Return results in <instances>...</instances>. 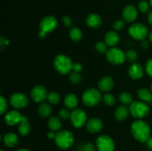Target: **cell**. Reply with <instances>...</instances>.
I'll list each match as a JSON object with an SVG mask.
<instances>
[{
	"label": "cell",
	"instance_id": "obj_1",
	"mask_svg": "<svg viewBox=\"0 0 152 151\" xmlns=\"http://www.w3.org/2000/svg\"><path fill=\"white\" fill-rule=\"evenodd\" d=\"M131 131L135 139L140 142H147L151 138L150 126L142 119H137L132 123Z\"/></svg>",
	"mask_w": 152,
	"mask_h": 151
},
{
	"label": "cell",
	"instance_id": "obj_2",
	"mask_svg": "<svg viewBox=\"0 0 152 151\" xmlns=\"http://www.w3.org/2000/svg\"><path fill=\"white\" fill-rule=\"evenodd\" d=\"M72 60L68 56L64 54H59L53 59V67L59 73L62 75L69 74L72 71Z\"/></svg>",
	"mask_w": 152,
	"mask_h": 151
},
{
	"label": "cell",
	"instance_id": "obj_3",
	"mask_svg": "<svg viewBox=\"0 0 152 151\" xmlns=\"http://www.w3.org/2000/svg\"><path fill=\"white\" fill-rule=\"evenodd\" d=\"M102 99L100 91L94 87L88 88L82 95V101L86 107H93L99 105Z\"/></svg>",
	"mask_w": 152,
	"mask_h": 151
},
{
	"label": "cell",
	"instance_id": "obj_4",
	"mask_svg": "<svg viewBox=\"0 0 152 151\" xmlns=\"http://www.w3.org/2000/svg\"><path fill=\"white\" fill-rule=\"evenodd\" d=\"M74 137L71 131L67 130H59L56 133L55 143L56 146L62 150H68L74 144Z\"/></svg>",
	"mask_w": 152,
	"mask_h": 151
},
{
	"label": "cell",
	"instance_id": "obj_5",
	"mask_svg": "<svg viewBox=\"0 0 152 151\" xmlns=\"http://www.w3.org/2000/svg\"><path fill=\"white\" fill-rule=\"evenodd\" d=\"M130 113L137 119H142L149 113V107L145 102L142 101H134L129 106Z\"/></svg>",
	"mask_w": 152,
	"mask_h": 151
},
{
	"label": "cell",
	"instance_id": "obj_6",
	"mask_svg": "<svg viewBox=\"0 0 152 151\" xmlns=\"http://www.w3.org/2000/svg\"><path fill=\"white\" fill-rule=\"evenodd\" d=\"M128 32L132 38L137 41H144L148 36V30L147 27L144 24L139 23V22L132 24L129 27Z\"/></svg>",
	"mask_w": 152,
	"mask_h": 151
},
{
	"label": "cell",
	"instance_id": "obj_7",
	"mask_svg": "<svg viewBox=\"0 0 152 151\" xmlns=\"http://www.w3.org/2000/svg\"><path fill=\"white\" fill-rule=\"evenodd\" d=\"M106 59L109 63L114 65H121L126 61V53L118 47H111L105 53Z\"/></svg>",
	"mask_w": 152,
	"mask_h": 151
},
{
	"label": "cell",
	"instance_id": "obj_8",
	"mask_svg": "<svg viewBox=\"0 0 152 151\" xmlns=\"http://www.w3.org/2000/svg\"><path fill=\"white\" fill-rule=\"evenodd\" d=\"M71 124L76 128H80L87 123V114L86 111L80 108H76L73 110L70 116Z\"/></svg>",
	"mask_w": 152,
	"mask_h": 151
},
{
	"label": "cell",
	"instance_id": "obj_9",
	"mask_svg": "<svg viewBox=\"0 0 152 151\" xmlns=\"http://www.w3.org/2000/svg\"><path fill=\"white\" fill-rule=\"evenodd\" d=\"M96 147L99 151H114L115 144L111 136L101 135L96 139Z\"/></svg>",
	"mask_w": 152,
	"mask_h": 151
},
{
	"label": "cell",
	"instance_id": "obj_10",
	"mask_svg": "<svg viewBox=\"0 0 152 151\" xmlns=\"http://www.w3.org/2000/svg\"><path fill=\"white\" fill-rule=\"evenodd\" d=\"M47 90L45 87L40 84L35 85L31 90V97L36 103H42L48 99Z\"/></svg>",
	"mask_w": 152,
	"mask_h": 151
},
{
	"label": "cell",
	"instance_id": "obj_11",
	"mask_svg": "<svg viewBox=\"0 0 152 151\" xmlns=\"http://www.w3.org/2000/svg\"><path fill=\"white\" fill-rule=\"evenodd\" d=\"M58 25V21L53 16H46L40 21V30L45 33L46 34L52 32L56 28Z\"/></svg>",
	"mask_w": 152,
	"mask_h": 151
},
{
	"label": "cell",
	"instance_id": "obj_12",
	"mask_svg": "<svg viewBox=\"0 0 152 151\" xmlns=\"http://www.w3.org/2000/svg\"><path fill=\"white\" fill-rule=\"evenodd\" d=\"M10 103L16 109H23L28 104V98L25 93H14L10 97Z\"/></svg>",
	"mask_w": 152,
	"mask_h": 151
},
{
	"label": "cell",
	"instance_id": "obj_13",
	"mask_svg": "<svg viewBox=\"0 0 152 151\" xmlns=\"http://www.w3.org/2000/svg\"><path fill=\"white\" fill-rule=\"evenodd\" d=\"M23 115L18 110H13L7 112L4 115V121L8 126H14L19 124L22 121Z\"/></svg>",
	"mask_w": 152,
	"mask_h": 151
},
{
	"label": "cell",
	"instance_id": "obj_14",
	"mask_svg": "<svg viewBox=\"0 0 152 151\" xmlns=\"http://www.w3.org/2000/svg\"><path fill=\"white\" fill-rule=\"evenodd\" d=\"M103 127V122L102 120L96 117L90 118L86 123V128L91 133H97L102 130Z\"/></svg>",
	"mask_w": 152,
	"mask_h": 151
},
{
	"label": "cell",
	"instance_id": "obj_15",
	"mask_svg": "<svg viewBox=\"0 0 152 151\" xmlns=\"http://www.w3.org/2000/svg\"><path fill=\"white\" fill-rule=\"evenodd\" d=\"M138 12L136 7L132 4L127 5L123 10V20L126 22H133L137 18Z\"/></svg>",
	"mask_w": 152,
	"mask_h": 151
},
{
	"label": "cell",
	"instance_id": "obj_16",
	"mask_svg": "<svg viewBox=\"0 0 152 151\" xmlns=\"http://www.w3.org/2000/svg\"><path fill=\"white\" fill-rule=\"evenodd\" d=\"M144 69L142 65L140 63H134L132 64L129 68V76L130 78H132L134 80L140 79L144 74Z\"/></svg>",
	"mask_w": 152,
	"mask_h": 151
},
{
	"label": "cell",
	"instance_id": "obj_17",
	"mask_svg": "<svg viewBox=\"0 0 152 151\" xmlns=\"http://www.w3.org/2000/svg\"><path fill=\"white\" fill-rule=\"evenodd\" d=\"M114 79L111 76H102L99 80V82H98L99 90L102 92H105V93H108V91L112 90V88L114 87Z\"/></svg>",
	"mask_w": 152,
	"mask_h": 151
},
{
	"label": "cell",
	"instance_id": "obj_18",
	"mask_svg": "<svg viewBox=\"0 0 152 151\" xmlns=\"http://www.w3.org/2000/svg\"><path fill=\"white\" fill-rule=\"evenodd\" d=\"M102 18L96 13H91L88 15L86 19V24L88 26L93 29H97L102 25Z\"/></svg>",
	"mask_w": 152,
	"mask_h": 151
},
{
	"label": "cell",
	"instance_id": "obj_19",
	"mask_svg": "<svg viewBox=\"0 0 152 151\" xmlns=\"http://www.w3.org/2000/svg\"><path fill=\"white\" fill-rule=\"evenodd\" d=\"M120 41V36L116 31L111 30L107 33L105 36V42L108 47H114Z\"/></svg>",
	"mask_w": 152,
	"mask_h": 151
},
{
	"label": "cell",
	"instance_id": "obj_20",
	"mask_svg": "<svg viewBox=\"0 0 152 151\" xmlns=\"http://www.w3.org/2000/svg\"><path fill=\"white\" fill-rule=\"evenodd\" d=\"M31 130V124H30L29 119H28L27 115H23L22 117V121L19 124V127H18V131H19V134L22 135V136H28L30 133Z\"/></svg>",
	"mask_w": 152,
	"mask_h": 151
},
{
	"label": "cell",
	"instance_id": "obj_21",
	"mask_svg": "<svg viewBox=\"0 0 152 151\" xmlns=\"http://www.w3.org/2000/svg\"><path fill=\"white\" fill-rule=\"evenodd\" d=\"M64 105L68 110H74L78 105V97L74 93H68L64 99Z\"/></svg>",
	"mask_w": 152,
	"mask_h": 151
},
{
	"label": "cell",
	"instance_id": "obj_22",
	"mask_svg": "<svg viewBox=\"0 0 152 151\" xmlns=\"http://www.w3.org/2000/svg\"><path fill=\"white\" fill-rule=\"evenodd\" d=\"M129 113H130V110L126 105H120L116 109L115 112H114V116H115L116 119L122 121L127 119Z\"/></svg>",
	"mask_w": 152,
	"mask_h": 151
},
{
	"label": "cell",
	"instance_id": "obj_23",
	"mask_svg": "<svg viewBox=\"0 0 152 151\" xmlns=\"http://www.w3.org/2000/svg\"><path fill=\"white\" fill-rule=\"evenodd\" d=\"M3 142L6 146L9 147H13L19 143V138L16 133H7L4 134L3 137Z\"/></svg>",
	"mask_w": 152,
	"mask_h": 151
},
{
	"label": "cell",
	"instance_id": "obj_24",
	"mask_svg": "<svg viewBox=\"0 0 152 151\" xmlns=\"http://www.w3.org/2000/svg\"><path fill=\"white\" fill-rule=\"evenodd\" d=\"M137 96L140 101L145 102V103H150L152 102V92L151 90L142 87L137 90Z\"/></svg>",
	"mask_w": 152,
	"mask_h": 151
},
{
	"label": "cell",
	"instance_id": "obj_25",
	"mask_svg": "<svg viewBox=\"0 0 152 151\" xmlns=\"http://www.w3.org/2000/svg\"><path fill=\"white\" fill-rule=\"evenodd\" d=\"M48 124L51 131H59L62 127L61 118L59 116H51L49 118Z\"/></svg>",
	"mask_w": 152,
	"mask_h": 151
},
{
	"label": "cell",
	"instance_id": "obj_26",
	"mask_svg": "<svg viewBox=\"0 0 152 151\" xmlns=\"http://www.w3.org/2000/svg\"><path fill=\"white\" fill-rule=\"evenodd\" d=\"M38 113L40 116L43 118H47L50 116L52 113V107L50 106V104L41 103V105L39 106Z\"/></svg>",
	"mask_w": 152,
	"mask_h": 151
},
{
	"label": "cell",
	"instance_id": "obj_27",
	"mask_svg": "<svg viewBox=\"0 0 152 151\" xmlns=\"http://www.w3.org/2000/svg\"><path fill=\"white\" fill-rule=\"evenodd\" d=\"M69 36L74 41H79L83 37V32L81 30L77 27L71 28L69 31Z\"/></svg>",
	"mask_w": 152,
	"mask_h": 151
},
{
	"label": "cell",
	"instance_id": "obj_28",
	"mask_svg": "<svg viewBox=\"0 0 152 151\" xmlns=\"http://www.w3.org/2000/svg\"><path fill=\"white\" fill-rule=\"evenodd\" d=\"M102 102L105 104L106 106L111 107L113 105H115L116 102H117V99H116L115 96L113 94L109 93H106L103 95L102 96Z\"/></svg>",
	"mask_w": 152,
	"mask_h": 151
},
{
	"label": "cell",
	"instance_id": "obj_29",
	"mask_svg": "<svg viewBox=\"0 0 152 151\" xmlns=\"http://www.w3.org/2000/svg\"><path fill=\"white\" fill-rule=\"evenodd\" d=\"M120 101L122 102L123 105H130L133 102V98L132 96L129 92H123L120 95Z\"/></svg>",
	"mask_w": 152,
	"mask_h": 151
},
{
	"label": "cell",
	"instance_id": "obj_30",
	"mask_svg": "<svg viewBox=\"0 0 152 151\" xmlns=\"http://www.w3.org/2000/svg\"><path fill=\"white\" fill-rule=\"evenodd\" d=\"M48 101L50 105H56L60 101V96L58 93L54 91H51L48 93Z\"/></svg>",
	"mask_w": 152,
	"mask_h": 151
},
{
	"label": "cell",
	"instance_id": "obj_31",
	"mask_svg": "<svg viewBox=\"0 0 152 151\" xmlns=\"http://www.w3.org/2000/svg\"><path fill=\"white\" fill-rule=\"evenodd\" d=\"M68 78H69V81L74 84H79L82 80L80 73H76L74 71L70 73Z\"/></svg>",
	"mask_w": 152,
	"mask_h": 151
},
{
	"label": "cell",
	"instance_id": "obj_32",
	"mask_svg": "<svg viewBox=\"0 0 152 151\" xmlns=\"http://www.w3.org/2000/svg\"><path fill=\"white\" fill-rule=\"evenodd\" d=\"M126 59H127L129 62L134 63L137 61V59L138 55L137 53L136 52V50L131 49V50H129L126 53Z\"/></svg>",
	"mask_w": 152,
	"mask_h": 151
},
{
	"label": "cell",
	"instance_id": "obj_33",
	"mask_svg": "<svg viewBox=\"0 0 152 151\" xmlns=\"http://www.w3.org/2000/svg\"><path fill=\"white\" fill-rule=\"evenodd\" d=\"M108 45L105 44V41H98L96 42V44H95V48H96V51L99 53H105L108 50V48H107Z\"/></svg>",
	"mask_w": 152,
	"mask_h": 151
},
{
	"label": "cell",
	"instance_id": "obj_34",
	"mask_svg": "<svg viewBox=\"0 0 152 151\" xmlns=\"http://www.w3.org/2000/svg\"><path fill=\"white\" fill-rule=\"evenodd\" d=\"M7 107H8V104H7V100L4 99V96H0V113L3 115L7 111Z\"/></svg>",
	"mask_w": 152,
	"mask_h": 151
},
{
	"label": "cell",
	"instance_id": "obj_35",
	"mask_svg": "<svg viewBox=\"0 0 152 151\" xmlns=\"http://www.w3.org/2000/svg\"><path fill=\"white\" fill-rule=\"evenodd\" d=\"M112 26L116 31L122 30L125 27V21L122 20V19H117V20L114 21Z\"/></svg>",
	"mask_w": 152,
	"mask_h": 151
},
{
	"label": "cell",
	"instance_id": "obj_36",
	"mask_svg": "<svg viewBox=\"0 0 152 151\" xmlns=\"http://www.w3.org/2000/svg\"><path fill=\"white\" fill-rule=\"evenodd\" d=\"M138 8L142 13H147L149 10V4L146 1H141L138 4Z\"/></svg>",
	"mask_w": 152,
	"mask_h": 151
},
{
	"label": "cell",
	"instance_id": "obj_37",
	"mask_svg": "<svg viewBox=\"0 0 152 151\" xmlns=\"http://www.w3.org/2000/svg\"><path fill=\"white\" fill-rule=\"evenodd\" d=\"M59 117L62 120H66L68 118H70V116H71V113L69 112L68 109H61L59 110Z\"/></svg>",
	"mask_w": 152,
	"mask_h": 151
},
{
	"label": "cell",
	"instance_id": "obj_38",
	"mask_svg": "<svg viewBox=\"0 0 152 151\" xmlns=\"http://www.w3.org/2000/svg\"><path fill=\"white\" fill-rule=\"evenodd\" d=\"M145 70L146 73L152 78V59H148L145 65Z\"/></svg>",
	"mask_w": 152,
	"mask_h": 151
},
{
	"label": "cell",
	"instance_id": "obj_39",
	"mask_svg": "<svg viewBox=\"0 0 152 151\" xmlns=\"http://www.w3.org/2000/svg\"><path fill=\"white\" fill-rule=\"evenodd\" d=\"M62 23H63L64 26L67 27V28H71L72 25V20L68 16H64L62 18Z\"/></svg>",
	"mask_w": 152,
	"mask_h": 151
},
{
	"label": "cell",
	"instance_id": "obj_40",
	"mask_svg": "<svg viewBox=\"0 0 152 151\" xmlns=\"http://www.w3.org/2000/svg\"><path fill=\"white\" fill-rule=\"evenodd\" d=\"M83 151H95V146L91 142L85 144L83 147Z\"/></svg>",
	"mask_w": 152,
	"mask_h": 151
},
{
	"label": "cell",
	"instance_id": "obj_41",
	"mask_svg": "<svg viewBox=\"0 0 152 151\" xmlns=\"http://www.w3.org/2000/svg\"><path fill=\"white\" fill-rule=\"evenodd\" d=\"M83 65H82L81 63L80 62H76V63H74L72 68V71L76 73H80L82 70H83Z\"/></svg>",
	"mask_w": 152,
	"mask_h": 151
},
{
	"label": "cell",
	"instance_id": "obj_42",
	"mask_svg": "<svg viewBox=\"0 0 152 151\" xmlns=\"http://www.w3.org/2000/svg\"><path fill=\"white\" fill-rule=\"evenodd\" d=\"M9 40L7 39V38L4 36H1V40H0V44H1V48L4 47H7V45L9 44Z\"/></svg>",
	"mask_w": 152,
	"mask_h": 151
},
{
	"label": "cell",
	"instance_id": "obj_43",
	"mask_svg": "<svg viewBox=\"0 0 152 151\" xmlns=\"http://www.w3.org/2000/svg\"><path fill=\"white\" fill-rule=\"evenodd\" d=\"M47 136H48V138L49 139H54V140H55V139H56V134H55L54 131H50V132H49L48 133Z\"/></svg>",
	"mask_w": 152,
	"mask_h": 151
},
{
	"label": "cell",
	"instance_id": "obj_44",
	"mask_svg": "<svg viewBox=\"0 0 152 151\" xmlns=\"http://www.w3.org/2000/svg\"><path fill=\"white\" fill-rule=\"evenodd\" d=\"M141 45H142V48H144V49H147V48H148V47H149L148 42L147 41H145V40H144V41H142V44H141Z\"/></svg>",
	"mask_w": 152,
	"mask_h": 151
},
{
	"label": "cell",
	"instance_id": "obj_45",
	"mask_svg": "<svg viewBox=\"0 0 152 151\" xmlns=\"http://www.w3.org/2000/svg\"><path fill=\"white\" fill-rule=\"evenodd\" d=\"M148 22H149L150 25H151L152 26V10H151V11H150L149 13H148Z\"/></svg>",
	"mask_w": 152,
	"mask_h": 151
},
{
	"label": "cell",
	"instance_id": "obj_46",
	"mask_svg": "<svg viewBox=\"0 0 152 151\" xmlns=\"http://www.w3.org/2000/svg\"><path fill=\"white\" fill-rule=\"evenodd\" d=\"M147 145H148V147L150 149L152 150V137L150 138L148 140V142H147Z\"/></svg>",
	"mask_w": 152,
	"mask_h": 151
},
{
	"label": "cell",
	"instance_id": "obj_47",
	"mask_svg": "<svg viewBox=\"0 0 152 151\" xmlns=\"http://www.w3.org/2000/svg\"><path fill=\"white\" fill-rule=\"evenodd\" d=\"M148 39H149V41H151V42H152V31H151V32L148 33Z\"/></svg>",
	"mask_w": 152,
	"mask_h": 151
},
{
	"label": "cell",
	"instance_id": "obj_48",
	"mask_svg": "<svg viewBox=\"0 0 152 151\" xmlns=\"http://www.w3.org/2000/svg\"><path fill=\"white\" fill-rule=\"evenodd\" d=\"M17 151H31V150H29L28 149H25V148H22V149L18 150Z\"/></svg>",
	"mask_w": 152,
	"mask_h": 151
},
{
	"label": "cell",
	"instance_id": "obj_49",
	"mask_svg": "<svg viewBox=\"0 0 152 151\" xmlns=\"http://www.w3.org/2000/svg\"><path fill=\"white\" fill-rule=\"evenodd\" d=\"M149 4L152 7V0H150L149 1Z\"/></svg>",
	"mask_w": 152,
	"mask_h": 151
},
{
	"label": "cell",
	"instance_id": "obj_50",
	"mask_svg": "<svg viewBox=\"0 0 152 151\" xmlns=\"http://www.w3.org/2000/svg\"><path fill=\"white\" fill-rule=\"evenodd\" d=\"M151 92H152V83H151Z\"/></svg>",
	"mask_w": 152,
	"mask_h": 151
},
{
	"label": "cell",
	"instance_id": "obj_51",
	"mask_svg": "<svg viewBox=\"0 0 152 151\" xmlns=\"http://www.w3.org/2000/svg\"><path fill=\"white\" fill-rule=\"evenodd\" d=\"M0 151H4V150H0Z\"/></svg>",
	"mask_w": 152,
	"mask_h": 151
}]
</instances>
